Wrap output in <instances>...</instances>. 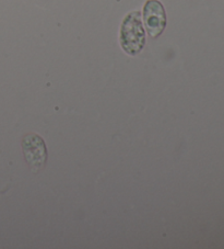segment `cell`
<instances>
[{
	"instance_id": "cell-1",
	"label": "cell",
	"mask_w": 224,
	"mask_h": 249,
	"mask_svg": "<svg viewBox=\"0 0 224 249\" xmlns=\"http://www.w3.org/2000/svg\"><path fill=\"white\" fill-rule=\"evenodd\" d=\"M120 44L129 55L139 54L145 44V33L139 11H132L124 19L120 28Z\"/></svg>"
},
{
	"instance_id": "cell-2",
	"label": "cell",
	"mask_w": 224,
	"mask_h": 249,
	"mask_svg": "<svg viewBox=\"0 0 224 249\" xmlns=\"http://www.w3.org/2000/svg\"><path fill=\"white\" fill-rule=\"evenodd\" d=\"M23 154L32 171L37 173L45 166L47 151L44 141L36 134H29L22 142Z\"/></svg>"
},
{
	"instance_id": "cell-3",
	"label": "cell",
	"mask_w": 224,
	"mask_h": 249,
	"mask_svg": "<svg viewBox=\"0 0 224 249\" xmlns=\"http://www.w3.org/2000/svg\"><path fill=\"white\" fill-rule=\"evenodd\" d=\"M146 31L151 37L160 36L166 27L165 9L159 0H148L144 6Z\"/></svg>"
}]
</instances>
